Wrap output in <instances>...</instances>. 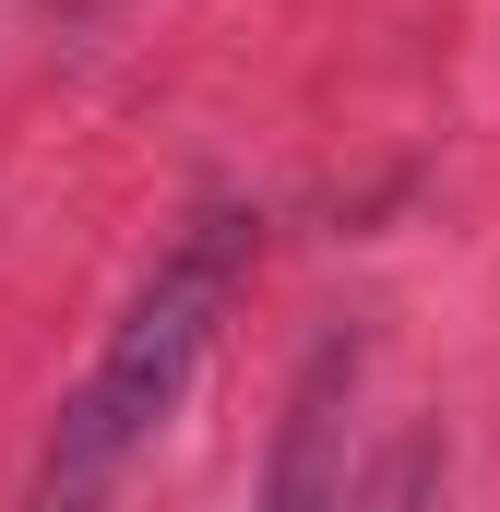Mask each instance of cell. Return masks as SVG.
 I'll use <instances>...</instances> for the list:
<instances>
[{"label":"cell","instance_id":"1","mask_svg":"<svg viewBox=\"0 0 500 512\" xmlns=\"http://www.w3.org/2000/svg\"><path fill=\"white\" fill-rule=\"evenodd\" d=\"M239 286H250V215L239 203H191L179 239L155 251V274L120 298L108 346L84 358V382L60 393L48 453H36V477H24V512H108L120 501V477L143 465V441L179 417V393L203 382V358H215Z\"/></svg>","mask_w":500,"mask_h":512},{"label":"cell","instance_id":"2","mask_svg":"<svg viewBox=\"0 0 500 512\" xmlns=\"http://www.w3.org/2000/svg\"><path fill=\"white\" fill-rule=\"evenodd\" d=\"M358 393V346L334 334V346H310V370L286 393V429H274V477H262V512H334L346 501V465H334V405Z\"/></svg>","mask_w":500,"mask_h":512},{"label":"cell","instance_id":"3","mask_svg":"<svg viewBox=\"0 0 500 512\" xmlns=\"http://www.w3.org/2000/svg\"><path fill=\"white\" fill-rule=\"evenodd\" d=\"M334 512H441V441H429V429L381 441V465H370V477H358Z\"/></svg>","mask_w":500,"mask_h":512}]
</instances>
